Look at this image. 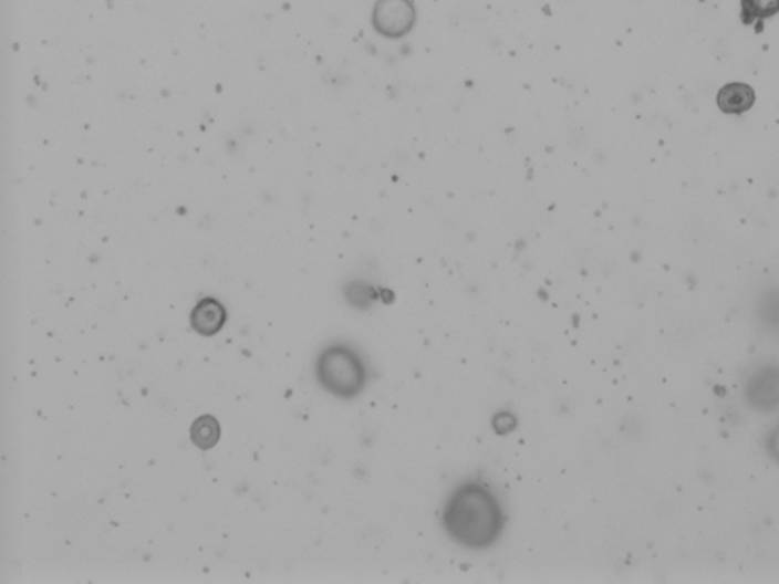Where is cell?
I'll return each mask as SVG.
<instances>
[{
	"mask_svg": "<svg viewBox=\"0 0 779 584\" xmlns=\"http://www.w3.org/2000/svg\"><path fill=\"white\" fill-rule=\"evenodd\" d=\"M446 533L458 545L481 550L492 545L505 529V513L498 499L487 487H458L444 510Z\"/></svg>",
	"mask_w": 779,
	"mask_h": 584,
	"instance_id": "cell-1",
	"label": "cell"
},
{
	"mask_svg": "<svg viewBox=\"0 0 779 584\" xmlns=\"http://www.w3.org/2000/svg\"><path fill=\"white\" fill-rule=\"evenodd\" d=\"M316 379L332 395L351 399L365 383L363 361L352 348L335 344L320 353L315 365Z\"/></svg>",
	"mask_w": 779,
	"mask_h": 584,
	"instance_id": "cell-2",
	"label": "cell"
},
{
	"mask_svg": "<svg viewBox=\"0 0 779 584\" xmlns=\"http://www.w3.org/2000/svg\"><path fill=\"white\" fill-rule=\"evenodd\" d=\"M416 10L412 0H377L373 10V27L381 35L401 39L412 31Z\"/></svg>",
	"mask_w": 779,
	"mask_h": 584,
	"instance_id": "cell-3",
	"label": "cell"
},
{
	"mask_svg": "<svg viewBox=\"0 0 779 584\" xmlns=\"http://www.w3.org/2000/svg\"><path fill=\"white\" fill-rule=\"evenodd\" d=\"M227 314L225 306L215 299H202L194 307L190 324L202 336H214L225 326Z\"/></svg>",
	"mask_w": 779,
	"mask_h": 584,
	"instance_id": "cell-4",
	"label": "cell"
},
{
	"mask_svg": "<svg viewBox=\"0 0 779 584\" xmlns=\"http://www.w3.org/2000/svg\"><path fill=\"white\" fill-rule=\"evenodd\" d=\"M755 103L754 88L748 84L730 83L724 85L717 93V105L726 115H742L752 108Z\"/></svg>",
	"mask_w": 779,
	"mask_h": 584,
	"instance_id": "cell-5",
	"label": "cell"
},
{
	"mask_svg": "<svg viewBox=\"0 0 779 584\" xmlns=\"http://www.w3.org/2000/svg\"><path fill=\"white\" fill-rule=\"evenodd\" d=\"M779 12V0H741V22L757 24V34L765 30V20L773 18Z\"/></svg>",
	"mask_w": 779,
	"mask_h": 584,
	"instance_id": "cell-6",
	"label": "cell"
},
{
	"mask_svg": "<svg viewBox=\"0 0 779 584\" xmlns=\"http://www.w3.org/2000/svg\"><path fill=\"white\" fill-rule=\"evenodd\" d=\"M190 437H193L194 445L202 450L214 448L219 440L218 421L212 416L200 417V419L195 421Z\"/></svg>",
	"mask_w": 779,
	"mask_h": 584,
	"instance_id": "cell-7",
	"label": "cell"
}]
</instances>
